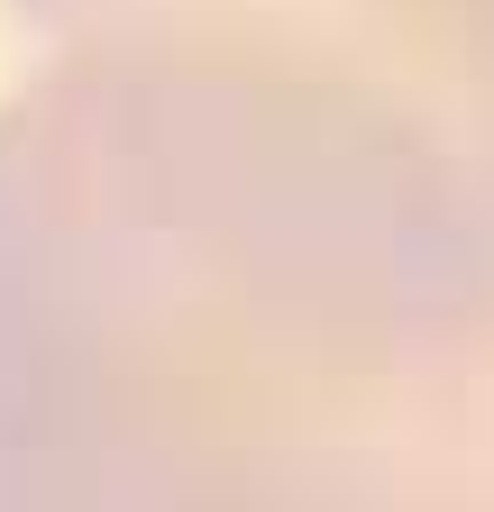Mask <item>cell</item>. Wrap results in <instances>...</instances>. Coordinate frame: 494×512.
Listing matches in <instances>:
<instances>
[{"label":"cell","mask_w":494,"mask_h":512,"mask_svg":"<svg viewBox=\"0 0 494 512\" xmlns=\"http://www.w3.org/2000/svg\"><path fill=\"white\" fill-rule=\"evenodd\" d=\"M0 512H494V165L247 28L0 92Z\"/></svg>","instance_id":"6da1fadb"},{"label":"cell","mask_w":494,"mask_h":512,"mask_svg":"<svg viewBox=\"0 0 494 512\" xmlns=\"http://www.w3.org/2000/svg\"><path fill=\"white\" fill-rule=\"evenodd\" d=\"M55 46L138 37V28H247L321 46L430 110L494 165V0H19Z\"/></svg>","instance_id":"7a4b0ae2"}]
</instances>
